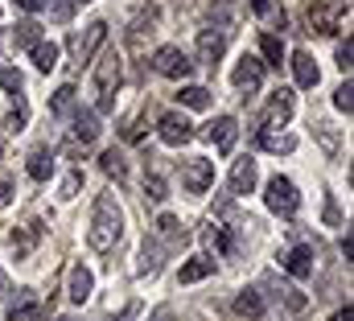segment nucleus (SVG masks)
I'll list each match as a JSON object with an SVG mask.
<instances>
[{
    "label": "nucleus",
    "mask_w": 354,
    "mask_h": 321,
    "mask_svg": "<svg viewBox=\"0 0 354 321\" xmlns=\"http://www.w3.org/2000/svg\"><path fill=\"white\" fill-rule=\"evenodd\" d=\"M157 132H161V140L165 145H189L194 140V124L181 116V111H169V116H161V124H157Z\"/></svg>",
    "instance_id": "nucleus-6"
},
{
    "label": "nucleus",
    "mask_w": 354,
    "mask_h": 321,
    "mask_svg": "<svg viewBox=\"0 0 354 321\" xmlns=\"http://www.w3.org/2000/svg\"><path fill=\"white\" fill-rule=\"evenodd\" d=\"M313 136L322 140V149H326L330 157H338V128H334V124H326V120H317V124H313Z\"/></svg>",
    "instance_id": "nucleus-32"
},
{
    "label": "nucleus",
    "mask_w": 354,
    "mask_h": 321,
    "mask_svg": "<svg viewBox=\"0 0 354 321\" xmlns=\"http://www.w3.org/2000/svg\"><path fill=\"white\" fill-rule=\"evenodd\" d=\"M50 111H54L58 120H71V116L79 111V91H75V86H58V91L50 95Z\"/></svg>",
    "instance_id": "nucleus-19"
},
{
    "label": "nucleus",
    "mask_w": 354,
    "mask_h": 321,
    "mask_svg": "<svg viewBox=\"0 0 354 321\" xmlns=\"http://www.w3.org/2000/svg\"><path fill=\"white\" fill-rule=\"evenodd\" d=\"M342 12H346V0H309V29L330 37V33H338Z\"/></svg>",
    "instance_id": "nucleus-2"
},
{
    "label": "nucleus",
    "mask_w": 354,
    "mask_h": 321,
    "mask_svg": "<svg viewBox=\"0 0 354 321\" xmlns=\"http://www.w3.org/2000/svg\"><path fill=\"white\" fill-rule=\"evenodd\" d=\"M334 62H338V71H342V75H351V66H354V46H351V37L338 46V58H334Z\"/></svg>",
    "instance_id": "nucleus-43"
},
{
    "label": "nucleus",
    "mask_w": 354,
    "mask_h": 321,
    "mask_svg": "<svg viewBox=\"0 0 354 321\" xmlns=\"http://www.w3.org/2000/svg\"><path fill=\"white\" fill-rule=\"evenodd\" d=\"M206 12H210V21H214V29H223V25H231V17H235V8H231V4H210Z\"/></svg>",
    "instance_id": "nucleus-42"
},
{
    "label": "nucleus",
    "mask_w": 354,
    "mask_h": 321,
    "mask_svg": "<svg viewBox=\"0 0 354 321\" xmlns=\"http://www.w3.org/2000/svg\"><path fill=\"white\" fill-rule=\"evenodd\" d=\"M202 239H206V247H210L214 255H235V251H239V239H235L231 227H223V223H210V227L202 231Z\"/></svg>",
    "instance_id": "nucleus-14"
},
{
    "label": "nucleus",
    "mask_w": 354,
    "mask_h": 321,
    "mask_svg": "<svg viewBox=\"0 0 354 321\" xmlns=\"http://www.w3.org/2000/svg\"><path fill=\"white\" fill-rule=\"evenodd\" d=\"M210 272H214V259H206V255H202V259L181 264V276H177V280H181V284H194V280H206Z\"/></svg>",
    "instance_id": "nucleus-29"
},
{
    "label": "nucleus",
    "mask_w": 354,
    "mask_h": 321,
    "mask_svg": "<svg viewBox=\"0 0 354 321\" xmlns=\"http://www.w3.org/2000/svg\"><path fill=\"white\" fill-rule=\"evenodd\" d=\"M161 272V247L153 239H145L140 255H136V276H157Z\"/></svg>",
    "instance_id": "nucleus-23"
},
{
    "label": "nucleus",
    "mask_w": 354,
    "mask_h": 321,
    "mask_svg": "<svg viewBox=\"0 0 354 321\" xmlns=\"http://www.w3.org/2000/svg\"><path fill=\"white\" fill-rule=\"evenodd\" d=\"M8 202H12V185H8V181H0V210H4Z\"/></svg>",
    "instance_id": "nucleus-46"
},
{
    "label": "nucleus",
    "mask_w": 354,
    "mask_h": 321,
    "mask_svg": "<svg viewBox=\"0 0 354 321\" xmlns=\"http://www.w3.org/2000/svg\"><path fill=\"white\" fill-rule=\"evenodd\" d=\"M37 42H41V25H37V21H21V25H17V46L33 50Z\"/></svg>",
    "instance_id": "nucleus-33"
},
{
    "label": "nucleus",
    "mask_w": 354,
    "mask_h": 321,
    "mask_svg": "<svg viewBox=\"0 0 354 321\" xmlns=\"http://www.w3.org/2000/svg\"><path fill=\"white\" fill-rule=\"evenodd\" d=\"M149 321H174V309H157Z\"/></svg>",
    "instance_id": "nucleus-48"
},
{
    "label": "nucleus",
    "mask_w": 354,
    "mask_h": 321,
    "mask_svg": "<svg viewBox=\"0 0 354 321\" xmlns=\"http://www.w3.org/2000/svg\"><path fill=\"white\" fill-rule=\"evenodd\" d=\"M334 321H354V309H351V305H346V309H338V313H334Z\"/></svg>",
    "instance_id": "nucleus-49"
},
{
    "label": "nucleus",
    "mask_w": 354,
    "mask_h": 321,
    "mask_svg": "<svg viewBox=\"0 0 354 321\" xmlns=\"http://www.w3.org/2000/svg\"><path fill=\"white\" fill-rule=\"evenodd\" d=\"M120 54L115 50H107L99 62H95V86H99V95H115V86H120Z\"/></svg>",
    "instance_id": "nucleus-7"
},
{
    "label": "nucleus",
    "mask_w": 354,
    "mask_h": 321,
    "mask_svg": "<svg viewBox=\"0 0 354 321\" xmlns=\"http://www.w3.org/2000/svg\"><path fill=\"white\" fill-rule=\"evenodd\" d=\"M334 107H338V111H346V116L354 111V82H351V79L334 91Z\"/></svg>",
    "instance_id": "nucleus-39"
},
{
    "label": "nucleus",
    "mask_w": 354,
    "mask_h": 321,
    "mask_svg": "<svg viewBox=\"0 0 354 321\" xmlns=\"http://www.w3.org/2000/svg\"><path fill=\"white\" fill-rule=\"evenodd\" d=\"M260 149L264 153H292L297 136H288V132H260Z\"/></svg>",
    "instance_id": "nucleus-26"
},
{
    "label": "nucleus",
    "mask_w": 354,
    "mask_h": 321,
    "mask_svg": "<svg viewBox=\"0 0 354 321\" xmlns=\"http://www.w3.org/2000/svg\"><path fill=\"white\" fill-rule=\"evenodd\" d=\"M252 8H256V12L264 17L272 29H284V25H288V12H284V8H280L276 0H252Z\"/></svg>",
    "instance_id": "nucleus-27"
},
{
    "label": "nucleus",
    "mask_w": 354,
    "mask_h": 321,
    "mask_svg": "<svg viewBox=\"0 0 354 321\" xmlns=\"http://www.w3.org/2000/svg\"><path fill=\"white\" fill-rule=\"evenodd\" d=\"M256 160L252 157H243V160H235V169H231V194H252L256 190Z\"/></svg>",
    "instance_id": "nucleus-17"
},
{
    "label": "nucleus",
    "mask_w": 354,
    "mask_h": 321,
    "mask_svg": "<svg viewBox=\"0 0 354 321\" xmlns=\"http://www.w3.org/2000/svg\"><path fill=\"white\" fill-rule=\"evenodd\" d=\"M145 33H149V37L157 33V8H140V12L132 17V25H128V46L140 50V46H145Z\"/></svg>",
    "instance_id": "nucleus-15"
},
{
    "label": "nucleus",
    "mask_w": 354,
    "mask_h": 321,
    "mask_svg": "<svg viewBox=\"0 0 354 321\" xmlns=\"http://www.w3.org/2000/svg\"><path fill=\"white\" fill-rule=\"evenodd\" d=\"M0 86H4V91H12V95H21V91H25V75H21V71H12V66H4V71H0Z\"/></svg>",
    "instance_id": "nucleus-40"
},
{
    "label": "nucleus",
    "mask_w": 354,
    "mask_h": 321,
    "mask_svg": "<svg viewBox=\"0 0 354 321\" xmlns=\"http://www.w3.org/2000/svg\"><path fill=\"white\" fill-rule=\"evenodd\" d=\"M124 235V210H120V202L111 198V194H99L95 198V214H91V231H87V243L91 251H111L115 243Z\"/></svg>",
    "instance_id": "nucleus-1"
},
{
    "label": "nucleus",
    "mask_w": 354,
    "mask_h": 321,
    "mask_svg": "<svg viewBox=\"0 0 354 321\" xmlns=\"http://www.w3.org/2000/svg\"><path fill=\"white\" fill-rule=\"evenodd\" d=\"M54 321H75V318H54Z\"/></svg>",
    "instance_id": "nucleus-51"
},
{
    "label": "nucleus",
    "mask_w": 354,
    "mask_h": 321,
    "mask_svg": "<svg viewBox=\"0 0 354 321\" xmlns=\"http://www.w3.org/2000/svg\"><path fill=\"white\" fill-rule=\"evenodd\" d=\"M71 120H75V128H71V132H75V140H79V145H91V140L99 136V116H95V111H75Z\"/></svg>",
    "instance_id": "nucleus-25"
},
{
    "label": "nucleus",
    "mask_w": 354,
    "mask_h": 321,
    "mask_svg": "<svg viewBox=\"0 0 354 321\" xmlns=\"http://www.w3.org/2000/svg\"><path fill=\"white\" fill-rule=\"evenodd\" d=\"M223 50H227V29H202L198 33V62H206V66H214L218 58H223Z\"/></svg>",
    "instance_id": "nucleus-9"
},
{
    "label": "nucleus",
    "mask_w": 354,
    "mask_h": 321,
    "mask_svg": "<svg viewBox=\"0 0 354 321\" xmlns=\"http://www.w3.org/2000/svg\"><path fill=\"white\" fill-rule=\"evenodd\" d=\"M91 288H95V276H91L83 264H75V268H71V301L83 305V301L91 297Z\"/></svg>",
    "instance_id": "nucleus-22"
},
{
    "label": "nucleus",
    "mask_w": 354,
    "mask_h": 321,
    "mask_svg": "<svg viewBox=\"0 0 354 321\" xmlns=\"http://www.w3.org/2000/svg\"><path fill=\"white\" fill-rule=\"evenodd\" d=\"M50 173H54V157H50V153H33V157H29V177H33V181H46Z\"/></svg>",
    "instance_id": "nucleus-34"
},
{
    "label": "nucleus",
    "mask_w": 354,
    "mask_h": 321,
    "mask_svg": "<svg viewBox=\"0 0 354 321\" xmlns=\"http://www.w3.org/2000/svg\"><path fill=\"white\" fill-rule=\"evenodd\" d=\"M280 268L288 276H297V280H309L313 276V247H288L280 255Z\"/></svg>",
    "instance_id": "nucleus-11"
},
{
    "label": "nucleus",
    "mask_w": 354,
    "mask_h": 321,
    "mask_svg": "<svg viewBox=\"0 0 354 321\" xmlns=\"http://www.w3.org/2000/svg\"><path fill=\"white\" fill-rule=\"evenodd\" d=\"M235 313H239V318L260 321V318H264V297H260L256 288H243V293L235 297Z\"/></svg>",
    "instance_id": "nucleus-24"
},
{
    "label": "nucleus",
    "mask_w": 354,
    "mask_h": 321,
    "mask_svg": "<svg viewBox=\"0 0 354 321\" xmlns=\"http://www.w3.org/2000/svg\"><path fill=\"white\" fill-rule=\"evenodd\" d=\"M206 136H210V145H214L218 153H231V149H235V140H239V124H235L231 116H218V120L206 128Z\"/></svg>",
    "instance_id": "nucleus-13"
},
{
    "label": "nucleus",
    "mask_w": 354,
    "mask_h": 321,
    "mask_svg": "<svg viewBox=\"0 0 354 321\" xmlns=\"http://www.w3.org/2000/svg\"><path fill=\"white\" fill-rule=\"evenodd\" d=\"M157 231L169 243H185V231H181V223H177L174 214H161V219H157Z\"/></svg>",
    "instance_id": "nucleus-36"
},
{
    "label": "nucleus",
    "mask_w": 354,
    "mask_h": 321,
    "mask_svg": "<svg viewBox=\"0 0 354 321\" xmlns=\"http://www.w3.org/2000/svg\"><path fill=\"white\" fill-rule=\"evenodd\" d=\"M17 4H21L25 12H37V8H46V0H17Z\"/></svg>",
    "instance_id": "nucleus-47"
},
{
    "label": "nucleus",
    "mask_w": 354,
    "mask_h": 321,
    "mask_svg": "<svg viewBox=\"0 0 354 321\" xmlns=\"http://www.w3.org/2000/svg\"><path fill=\"white\" fill-rule=\"evenodd\" d=\"M83 4H87V0H83Z\"/></svg>",
    "instance_id": "nucleus-52"
},
{
    "label": "nucleus",
    "mask_w": 354,
    "mask_h": 321,
    "mask_svg": "<svg viewBox=\"0 0 354 321\" xmlns=\"http://www.w3.org/2000/svg\"><path fill=\"white\" fill-rule=\"evenodd\" d=\"M292 75H297V86H317V62H313V54H305V50H297L292 54Z\"/></svg>",
    "instance_id": "nucleus-20"
},
{
    "label": "nucleus",
    "mask_w": 354,
    "mask_h": 321,
    "mask_svg": "<svg viewBox=\"0 0 354 321\" xmlns=\"http://www.w3.org/2000/svg\"><path fill=\"white\" fill-rule=\"evenodd\" d=\"M37 239H41V223H25V227H17V231L8 235V247H12L17 259H25V255L37 247Z\"/></svg>",
    "instance_id": "nucleus-16"
},
{
    "label": "nucleus",
    "mask_w": 354,
    "mask_h": 321,
    "mask_svg": "<svg viewBox=\"0 0 354 321\" xmlns=\"http://www.w3.org/2000/svg\"><path fill=\"white\" fill-rule=\"evenodd\" d=\"M4 297H8V276L0 272V301H4Z\"/></svg>",
    "instance_id": "nucleus-50"
},
{
    "label": "nucleus",
    "mask_w": 354,
    "mask_h": 321,
    "mask_svg": "<svg viewBox=\"0 0 354 321\" xmlns=\"http://www.w3.org/2000/svg\"><path fill=\"white\" fill-rule=\"evenodd\" d=\"M33 66H37L41 75H50V71L58 66V46H54V42H37V46H33Z\"/></svg>",
    "instance_id": "nucleus-28"
},
{
    "label": "nucleus",
    "mask_w": 354,
    "mask_h": 321,
    "mask_svg": "<svg viewBox=\"0 0 354 321\" xmlns=\"http://www.w3.org/2000/svg\"><path fill=\"white\" fill-rule=\"evenodd\" d=\"M153 71L165 75V79H189V75H194V62H189L185 50H177V46H161V50L153 54Z\"/></svg>",
    "instance_id": "nucleus-4"
},
{
    "label": "nucleus",
    "mask_w": 354,
    "mask_h": 321,
    "mask_svg": "<svg viewBox=\"0 0 354 321\" xmlns=\"http://www.w3.org/2000/svg\"><path fill=\"white\" fill-rule=\"evenodd\" d=\"M50 17H54L58 25H66V21L75 17V0H50Z\"/></svg>",
    "instance_id": "nucleus-41"
},
{
    "label": "nucleus",
    "mask_w": 354,
    "mask_h": 321,
    "mask_svg": "<svg viewBox=\"0 0 354 321\" xmlns=\"http://www.w3.org/2000/svg\"><path fill=\"white\" fill-rule=\"evenodd\" d=\"M288 116H292V91H284V86H276V91L268 95L264 124H268V128H284V124H288Z\"/></svg>",
    "instance_id": "nucleus-8"
},
{
    "label": "nucleus",
    "mask_w": 354,
    "mask_h": 321,
    "mask_svg": "<svg viewBox=\"0 0 354 321\" xmlns=\"http://www.w3.org/2000/svg\"><path fill=\"white\" fill-rule=\"evenodd\" d=\"M231 82H235L239 91H256V86L264 82V62H260V58H252V54H243V58H239V66L231 71Z\"/></svg>",
    "instance_id": "nucleus-12"
},
{
    "label": "nucleus",
    "mask_w": 354,
    "mask_h": 321,
    "mask_svg": "<svg viewBox=\"0 0 354 321\" xmlns=\"http://www.w3.org/2000/svg\"><path fill=\"white\" fill-rule=\"evenodd\" d=\"M260 54H264V66H280L284 62V46H280L276 33H264L260 37Z\"/></svg>",
    "instance_id": "nucleus-31"
},
{
    "label": "nucleus",
    "mask_w": 354,
    "mask_h": 321,
    "mask_svg": "<svg viewBox=\"0 0 354 321\" xmlns=\"http://www.w3.org/2000/svg\"><path fill=\"white\" fill-rule=\"evenodd\" d=\"M8 321H41V305L33 301L29 288H21V293L12 297V305H8Z\"/></svg>",
    "instance_id": "nucleus-18"
},
{
    "label": "nucleus",
    "mask_w": 354,
    "mask_h": 321,
    "mask_svg": "<svg viewBox=\"0 0 354 321\" xmlns=\"http://www.w3.org/2000/svg\"><path fill=\"white\" fill-rule=\"evenodd\" d=\"M177 99H181V107H194V111L210 107V91H206V86H181Z\"/></svg>",
    "instance_id": "nucleus-30"
},
{
    "label": "nucleus",
    "mask_w": 354,
    "mask_h": 321,
    "mask_svg": "<svg viewBox=\"0 0 354 321\" xmlns=\"http://www.w3.org/2000/svg\"><path fill=\"white\" fill-rule=\"evenodd\" d=\"M297 206H301V194H297V185L288 181V177H272L268 181V210H276L280 219H292L297 214Z\"/></svg>",
    "instance_id": "nucleus-3"
},
{
    "label": "nucleus",
    "mask_w": 354,
    "mask_h": 321,
    "mask_svg": "<svg viewBox=\"0 0 354 321\" xmlns=\"http://www.w3.org/2000/svg\"><path fill=\"white\" fill-rule=\"evenodd\" d=\"M326 223H330V227H342V214H338L334 198H326Z\"/></svg>",
    "instance_id": "nucleus-45"
},
{
    "label": "nucleus",
    "mask_w": 354,
    "mask_h": 321,
    "mask_svg": "<svg viewBox=\"0 0 354 321\" xmlns=\"http://www.w3.org/2000/svg\"><path fill=\"white\" fill-rule=\"evenodd\" d=\"M99 165H103V173H111V177H124V173H128V160L120 157L115 149H107V153L99 157Z\"/></svg>",
    "instance_id": "nucleus-37"
},
{
    "label": "nucleus",
    "mask_w": 354,
    "mask_h": 321,
    "mask_svg": "<svg viewBox=\"0 0 354 321\" xmlns=\"http://www.w3.org/2000/svg\"><path fill=\"white\" fill-rule=\"evenodd\" d=\"M145 198H149V202H165V198H169V194H165V177L149 173V177H145Z\"/></svg>",
    "instance_id": "nucleus-38"
},
{
    "label": "nucleus",
    "mask_w": 354,
    "mask_h": 321,
    "mask_svg": "<svg viewBox=\"0 0 354 321\" xmlns=\"http://www.w3.org/2000/svg\"><path fill=\"white\" fill-rule=\"evenodd\" d=\"M181 185H185V194H206L214 185V160L189 157L181 165Z\"/></svg>",
    "instance_id": "nucleus-5"
},
{
    "label": "nucleus",
    "mask_w": 354,
    "mask_h": 321,
    "mask_svg": "<svg viewBox=\"0 0 354 321\" xmlns=\"http://www.w3.org/2000/svg\"><path fill=\"white\" fill-rule=\"evenodd\" d=\"M79 185H83V177H79V173H71V177L58 185V198H66V202H71V198L79 194Z\"/></svg>",
    "instance_id": "nucleus-44"
},
{
    "label": "nucleus",
    "mask_w": 354,
    "mask_h": 321,
    "mask_svg": "<svg viewBox=\"0 0 354 321\" xmlns=\"http://www.w3.org/2000/svg\"><path fill=\"white\" fill-rule=\"evenodd\" d=\"M264 284H272V288H276V297H280V301H284V309H292V313H301V309L309 305V297H305L301 288H292L288 280H272V276H268Z\"/></svg>",
    "instance_id": "nucleus-21"
},
{
    "label": "nucleus",
    "mask_w": 354,
    "mask_h": 321,
    "mask_svg": "<svg viewBox=\"0 0 354 321\" xmlns=\"http://www.w3.org/2000/svg\"><path fill=\"white\" fill-rule=\"evenodd\" d=\"M103 37H107V25H103V21H91V25H87V33L71 42V50H75V58H79V66L95 58V50L103 46Z\"/></svg>",
    "instance_id": "nucleus-10"
},
{
    "label": "nucleus",
    "mask_w": 354,
    "mask_h": 321,
    "mask_svg": "<svg viewBox=\"0 0 354 321\" xmlns=\"http://www.w3.org/2000/svg\"><path fill=\"white\" fill-rule=\"evenodd\" d=\"M12 99H17V107L8 111V120H4V128H8V132H21V128L29 124V107H25V99H21V95H12Z\"/></svg>",
    "instance_id": "nucleus-35"
}]
</instances>
